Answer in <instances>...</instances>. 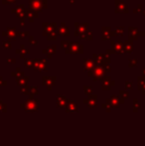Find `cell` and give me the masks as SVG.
<instances>
[{
    "mask_svg": "<svg viewBox=\"0 0 145 146\" xmlns=\"http://www.w3.org/2000/svg\"><path fill=\"white\" fill-rule=\"evenodd\" d=\"M116 12H127V6H126V4L124 2L117 0L116 1Z\"/></svg>",
    "mask_w": 145,
    "mask_h": 146,
    "instance_id": "1",
    "label": "cell"
},
{
    "mask_svg": "<svg viewBox=\"0 0 145 146\" xmlns=\"http://www.w3.org/2000/svg\"><path fill=\"white\" fill-rule=\"evenodd\" d=\"M69 50H70V52H81V45L79 44V43L77 42H70V46H69Z\"/></svg>",
    "mask_w": 145,
    "mask_h": 146,
    "instance_id": "2",
    "label": "cell"
},
{
    "mask_svg": "<svg viewBox=\"0 0 145 146\" xmlns=\"http://www.w3.org/2000/svg\"><path fill=\"white\" fill-rule=\"evenodd\" d=\"M59 33H60L61 35H63V36H69V35H70V31H69V28L67 27V26L65 25L64 23L61 25L60 29H59Z\"/></svg>",
    "mask_w": 145,
    "mask_h": 146,
    "instance_id": "3",
    "label": "cell"
},
{
    "mask_svg": "<svg viewBox=\"0 0 145 146\" xmlns=\"http://www.w3.org/2000/svg\"><path fill=\"white\" fill-rule=\"evenodd\" d=\"M138 35V30L134 27H129V37L135 39Z\"/></svg>",
    "mask_w": 145,
    "mask_h": 146,
    "instance_id": "4",
    "label": "cell"
},
{
    "mask_svg": "<svg viewBox=\"0 0 145 146\" xmlns=\"http://www.w3.org/2000/svg\"><path fill=\"white\" fill-rule=\"evenodd\" d=\"M124 48H125V51L127 53H130L132 51V49H133V46H132V43L129 42V41H126L125 43H124Z\"/></svg>",
    "mask_w": 145,
    "mask_h": 146,
    "instance_id": "5",
    "label": "cell"
},
{
    "mask_svg": "<svg viewBox=\"0 0 145 146\" xmlns=\"http://www.w3.org/2000/svg\"><path fill=\"white\" fill-rule=\"evenodd\" d=\"M103 39H109V37H110L109 33H111V31H110V28L109 27H107V28L103 27Z\"/></svg>",
    "mask_w": 145,
    "mask_h": 146,
    "instance_id": "6",
    "label": "cell"
},
{
    "mask_svg": "<svg viewBox=\"0 0 145 146\" xmlns=\"http://www.w3.org/2000/svg\"><path fill=\"white\" fill-rule=\"evenodd\" d=\"M114 33L115 34H122L123 33V27H117L114 30Z\"/></svg>",
    "mask_w": 145,
    "mask_h": 146,
    "instance_id": "7",
    "label": "cell"
},
{
    "mask_svg": "<svg viewBox=\"0 0 145 146\" xmlns=\"http://www.w3.org/2000/svg\"><path fill=\"white\" fill-rule=\"evenodd\" d=\"M5 108H4V104L2 102H0V111H4Z\"/></svg>",
    "mask_w": 145,
    "mask_h": 146,
    "instance_id": "8",
    "label": "cell"
},
{
    "mask_svg": "<svg viewBox=\"0 0 145 146\" xmlns=\"http://www.w3.org/2000/svg\"><path fill=\"white\" fill-rule=\"evenodd\" d=\"M71 3H73V0H71Z\"/></svg>",
    "mask_w": 145,
    "mask_h": 146,
    "instance_id": "9",
    "label": "cell"
},
{
    "mask_svg": "<svg viewBox=\"0 0 145 146\" xmlns=\"http://www.w3.org/2000/svg\"><path fill=\"white\" fill-rule=\"evenodd\" d=\"M143 13H144V16H145V11H144V12H143Z\"/></svg>",
    "mask_w": 145,
    "mask_h": 146,
    "instance_id": "10",
    "label": "cell"
}]
</instances>
